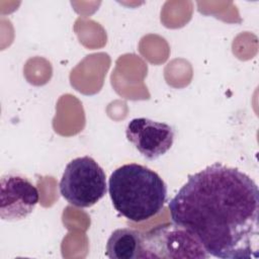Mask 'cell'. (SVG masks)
Returning a JSON list of instances; mask_svg holds the SVG:
<instances>
[{
  "label": "cell",
  "instance_id": "1",
  "mask_svg": "<svg viewBox=\"0 0 259 259\" xmlns=\"http://www.w3.org/2000/svg\"><path fill=\"white\" fill-rule=\"evenodd\" d=\"M168 207L172 222L192 232L209 256L259 257V190L239 169L214 163L189 175Z\"/></svg>",
  "mask_w": 259,
  "mask_h": 259
},
{
  "label": "cell",
  "instance_id": "2",
  "mask_svg": "<svg viewBox=\"0 0 259 259\" xmlns=\"http://www.w3.org/2000/svg\"><path fill=\"white\" fill-rule=\"evenodd\" d=\"M108 193L117 212L128 221L141 223L162 210L167 199V185L154 170L130 163L110 174Z\"/></svg>",
  "mask_w": 259,
  "mask_h": 259
},
{
  "label": "cell",
  "instance_id": "3",
  "mask_svg": "<svg viewBox=\"0 0 259 259\" xmlns=\"http://www.w3.org/2000/svg\"><path fill=\"white\" fill-rule=\"evenodd\" d=\"M59 189L70 204L82 208L90 207L105 195L106 175L93 158L78 157L66 165Z\"/></svg>",
  "mask_w": 259,
  "mask_h": 259
},
{
  "label": "cell",
  "instance_id": "4",
  "mask_svg": "<svg viewBox=\"0 0 259 259\" xmlns=\"http://www.w3.org/2000/svg\"><path fill=\"white\" fill-rule=\"evenodd\" d=\"M208 257L196 236L173 222L159 225L143 235L142 259Z\"/></svg>",
  "mask_w": 259,
  "mask_h": 259
},
{
  "label": "cell",
  "instance_id": "5",
  "mask_svg": "<svg viewBox=\"0 0 259 259\" xmlns=\"http://www.w3.org/2000/svg\"><path fill=\"white\" fill-rule=\"evenodd\" d=\"M39 201L36 186L24 175L8 172L0 179V217L16 222L27 218Z\"/></svg>",
  "mask_w": 259,
  "mask_h": 259
},
{
  "label": "cell",
  "instance_id": "6",
  "mask_svg": "<svg viewBox=\"0 0 259 259\" xmlns=\"http://www.w3.org/2000/svg\"><path fill=\"white\" fill-rule=\"evenodd\" d=\"M125 137L144 158L156 160L172 148L175 132L165 122L137 117L128 121Z\"/></svg>",
  "mask_w": 259,
  "mask_h": 259
},
{
  "label": "cell",
  "instance_id": "7",
  "mask_svg": "<svg viewBox=\"0 0 259 259\" xmlns=\"http://www.w3.org/2000/svg\"><path fill=\"white\" fill-rule=\"evenodd\" d=\"M143 235L134 229H116L106 243V256L110 259H142Z\"/></svg>",
  "mask_w": 259,
  "mask_h": 259
}]
</instances>
